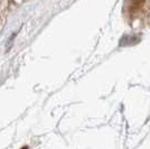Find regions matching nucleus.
<instances>
[{"instance_id":"f257e3e1","label":"nucleus","mask_w":150,"mask_h":149,"mask_svg":"<svg viewBox=\"0 0 150 149\" xmlns=\"http://www.w3.org/2000/svg\"><path fill=\"white\" fill-rule=\"evenodd\" d=\"M144 1L146 0H128V2H129L128 9H129L130 16H137V13L144 6Z\"/></svg>"}]
</instances>
